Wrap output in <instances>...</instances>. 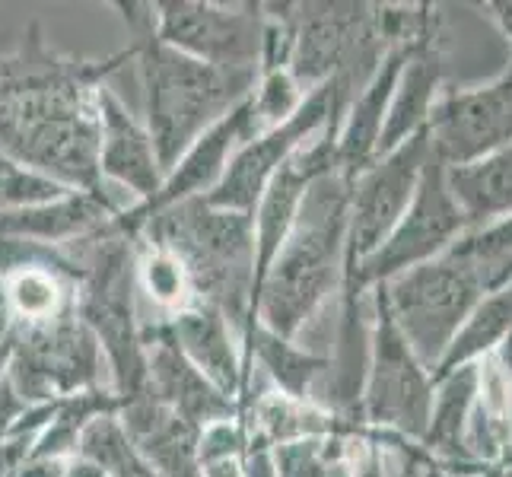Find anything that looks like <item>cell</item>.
I'll return each mask as SVG.
<instances>
[{
  "label": "cell",
  "mask_w": 512,
  "mask_h": 477,
  "mask_svg": "<svg viewBox=\"0 0 512 477\" xmlns=\"http://www.w3.org/2000/svg\"><path fill=\"white\" fill-rule=\"evenodd\" d=\"M121 61H131V48L105 61L61 55L32 23L20 45L0 58V156L64 188H96L102 182L96 93Z\"/></svg>",
  "instance_id": "1"
},
{
  "label": "cell",
  "mask_w": 512,
  "mask_h": 477,
  "mask_svg": "<svg viewBox=\"0 0 512 477\" xmlns=\"http://www.w3.org/2000/svg\"><path fill=\"white\" fill-rule=\"evenodd\" d=\"M350 182L338 172L319 175L303 194L287 242L280 245L255 293V325L299 341L341 293L347 274Z\"/></svg>",
  "instance_id": "2"
},
{
  "label": "cell",
  "mask_w": 512,
  "mask_h": 477,
  "mask_svg": "<svg viewBox=\"0 0 512 477\" xmlns=\"http://www.w3.org/2000/svg\"><path fill=\"white\" fill-rule=\"evenodd\" d=\"M128 32L144 90V128L169 172L194 140L252 96L258 70H223L163 45L153 32L150 4H115Z\"/></svg>",
  "instance_id": "3"
},
{
  "label": "cell",
  "mask_w": 512,
  "mask_h": 477,
  "mask_svg": "<svg viewBox=\"0 0 512 477\" xmlns=\"http://www.w3.org/2000/svg\"><path fill=\"white\" fill-rule=\"evenodd\" d=\"M137 239L163 245L179 258L194 299L223 312L245 341L252 328L255 290V229L249 214H233L210 207L204 198H191L153 214L140 226Z\"/></svg>",
  "instance_id": "4"
},
{
  "label": "cell",
  "mask_w": 512,
  "mask_h": 477,
  "mask_svg": "<svg viewBox=\"0 0 512 477\" xmlns=\"http://www.w3.org/2000/svg\"><path fill=\"white\" fill-rule=\"evenodd\" d=\"M376 287L385 293L401 338L411 344L417 360L436 373L455 334L487 293V274L481 261L449 249Z\"/></svg>",
  "instance_id": "5"
},
{
  "label": "cell",
  "mask_w": 512,
  "mask_h": 477,
  "mask_svg": "<svg viewBox=\"0 0 512 477\" xmlns=\"http://www.w3.org/2000/svg\"><path fill=\"white\" fill-rule=\"evenodd\" d=\"M436 379L401 338L382 287H369V360L360 392V423L366 436L423 443L433 408Z\"/></svg>",
  "instance_id": "6"
},
{
  "label": "cell",
  "mask_w": 512,
  "mask_h": 477,
  "mask_svg": "<svg viewBox=\"0 0 512 477\" xmlns=\"http://www.w3.org/2000/svg\"><path fill=\"white\" fill-rule=\"evenodd\" d=\"M344 112H347V99L334 90L328 80L325 86H319V90H312L306 96V102L299 105V112L290 121L245 140L233 153V159H229L217 188L204 194V201L210 207L252 217L261 194L274 182V175L284 169L299 150L309 147L322 131H331L338 137Z\"/></svg>",
  "instance_id": "7"
},
{
  "label": "cell",
  "mask_w": 512,
  "mask_h": 477,
  "mask_svg": "<svg viewBox=\"0 0 512 477\" xmlns=\"http://www.w3.org/2000/svg\"><path fill=\"white\" fill-rule=\"evenodd\" d=\"M468 233H471V226L449 191L446 166L439 163L430 150V159H427V166H423L420 185H417L408 214L401 217V223L392 229V236H388L369 258L353 261L347 255V268L369 290L417 268L423 261L446 255L452 245L462 242Z\"/></svg>",
  "instance_id": "8"
},
{
  "label": "cell",
  "mask_w": 512,
  "mask_h": 477,
  "mask_svg": "<svg viewBox=\"0 0 512 477\" xmlns=\"http://www.w3.org/2000/svg\"><path fill=\"white\" fill-rule=\"evenodd\" d=\"M7 376L26 404H45L102 385L109 369L93 331L77 312H70L51 325L13 328V360Z\"/></svg>",
  "instance_id": "9"
},
{
  "label": "cell",
  "mask_w": 512,
  "mask_h": 477,
  "mask_svg": "<svg viewBox=\"0 0 512 477\" xmlns=\"http://www.w3.org/2000/svg\"><path fill=\"white\" fill-rule=\"evenodd\" d=\"M153 32L182 55L223 67L258 70L261 4H214V0H156Z\"/></svg>",
  "instance_id": "10"
},
{
  "label": "cell",
  "mask_w": 512,
  "mask_h": 477,
  "mask_svg": "<svg viewBox=\"0 0 512 477\" xmlns=\"http://www.w3.org/2000/svg\"><path fill=\"white\" fill-rule=\"evenodd\" d=\"M427 137L433 156L446 169L497 153L512 144V61L503 74L481 86H443L430 121Z\"/></svg>",
  "instance_id": "11"
},
{
  "label": "cell",
  "mask_w": 512,
  "mask_h": 477,
  "mask_svg": "<svg viewBox=\"0 0 512 477\" xmlns=\"http://www.w3.org/2000/svg\"><path fill=\"white\" fill-rule=\"evenodd\" d=\"M430 159L427 131L404 140L401 147L376 156L357 179L350 182V223L347 255L363 261L392 236V229L408 214L417 194L423 166Z\"/></svg>",
  "instance_id": "12"
},
{
  "label": "cell",
  "mask_w": 512,
  "mask_h": 477,
  "mask_svg": "<svg viewBox=\"0 0 512 477\" xmlns=\"http://www.w3.org/2000/svg\"><path fill=\"white\" fill-rule=\"evenodd\" d=\"M249 137H255V134H252L249 99H245L226 118H220L214 128H207L179 159H175V166L163 175V185L150 201L134 204L121 217H115V223L125 229L128 236L137 239L140 226H144L153 214H160V210H166L172 204L191 201V198H204V194L217 188V182L223 179V172L229 166V159H233V153Z\"/></svg>",
  "instance_id": "13"
},
{
  "label": "cell",
  "mask_w": 512,
  "mask_h": 477,
  "mask_svg": "<svg viewBox=\"0 0 512 477\" xmlns=\"http://www.w3.org/2000/svg\"><path fill=\"white\" fill-rule=\"evenodd\" d=\"M131 207L134 198L109 182H99L96 188L67 191L39 207L0 210V236L48 245V249H67V245L93 236L96 229L112 223Z\"/></svg>",
  "instance_id": "14"
},
{
  "label": "cell",
  "mask_w": 512,
  "mask_h": 477,
  "mask_svg": "<svg viewBox=\"0 0 512 477\" xmlns=\"http://www.w3.org/2000/svg\"><path fill=\"white\" fill-rule=\"evenodd\" d=\"M140 341H144V353H147L144 388L156 401H163L172 414H179L188 427L204 430L210 423L233 420L242 414L239 401L226 398L220 388L210 385L198 369L182 357L179 347L169 338L163 318L160 322L140 325Z\"/></svg>",
  "instance_id": "15"
},
{
  "label": "cell",
  "mask_w": 512,
  "mask_h": 477,
  "mask_svg": "<svg viewBox=\"0 0 512 477\" xmlns=\"http://www.w3.org/2000/svg\"><path fill=\"white\" fill-rule=\"evenodd\" d=\"M99 112V179L121 188L134 198V204L150 201L163 185V166L150 131L144 121H137L134 112L109 83L99 86L96 93Z\"/></svg>",
  "instance_id": "16"
},
{
  "label": "cell",
  "mask_w": 512,
  "mask_h": 477,
  "mask_svg": "<svg viewBox=\"0 0 512 477\" xmlns=\"http://www.w3.org/2000/svg\"><path fill=\"white\" fill-rule=\"evenodd\" d=\"M163 325L182 357L198 369L210 385L220 388L226 398L242 404V395H245L242 338L223 318V312L194 299L182 312L163 318Z\"/></svg>",
  "instance_id": "17"
},
{
  "label": "cell",
  "mask_w": 512,
  "mask_h": 477,
  "mask_svg": "<svg viewBox=\"0 0 512 477\" xmlns=\"http://www.w3.org/2000/svg\"><path fill=\"white\" fill-rule=\"evenodd\" d=\"M131 446L150 465L156 477H201L198 436L201 430L172 414L163 401H156L147 388L134 398L121 401L118 411Z\"/></svg>",
  "instance_id": "18"
},
{
  "label": "cell",
  "mask_w": 512,
  "mask_h": 477,
  "mask_svg": "<svg viewBox=\"0 0 512 477\" xmlns=\"http://www.w3.org/2000/svg\"><path fill=\"white\" fill-rule=\"evenodd\" d=\"M411 48H392L376 67V74L366 80V86L350 99L347 112L341 118L338 137H334V169L353 182L357 175L379 156L382 128L388 115V102H392L395 83L404 61H408Z\"/></svg>",
  "instance_id": "19"
},
{
  "label": "cell",
  "mask_w": 512,
  "mask_h": 477,
  "mask_svg": "<svg viewBox=\"0 0 512 477\" xmlns=\"http://www.w3.org/2000/svg\"><path fill=\"white\" fill-rule=\"evenodd\" d=\"M443 58H439V45L423 42L408 51V61H404L392 102H388V115H385V128H382V144L379 156L401 147L404 140H411L417 134L427 131L430 112L443 93Z\"/></svg>",
  "instance_id": "20"
},
{
  "label": "cell",
  "mask_w": 512,
  "mask_h": 477,
  "mask_svg": "<svg viewBox=\"0 0 512 477\" xmlns=\"http://www.w3.org/2000/svg\"><path fill=\"white\" fill-rule=\"evenodd\" d=\"M446 182L455 204L474 229L493 226L512 217V144L478 163L446 169Z\"/></svg>",
  "instance_id": "21"
},
{
  "label": "cell",
  "mask_w": 512,
  "mask_h": 477,
  "mask_svg": "<svg viewBox=\"0 0 512 477\" xmlns=\"http://www.w3.org/2000/svg\"><path fill=\"white\" fill-rule=\"evenodd\" d=\"M509 341H512V280H506V284L493 287L481 296V303L474 306L462 331L455 334L443 363L436 366L433 379L449 376L458 366L481 363L490 353L503 350Z\"/></svg>",
  "instance_id": "22"
},
{
  "label": "cell",
  "mask_w": 512,
  "mask_h": 477,
  "mask_svg": "<svg viewBox=\"0 0 512 477\" xmlns=\"http://www.w3.org/2000/svg\"><path fill=\"white\" fill-rule=\"evenodd\" d=\"M134 284L140 296H147L156 309L166 312V318L194 303V290L185 264L169 249H163V245H153L144 239L137 242Z\"/></svg>",
  "instance_id": "23"
},
{
  "label": "cell",
  "mask_w": 512,
  "mask_h": 477,
  "mask_svg": "<svg viewBox=\"0 0 512 477\" xmlns=\"http://www.w3.org/2000/svg\"><path fill=\"white\" fill-rule=\"evenodd\" d=\"M77 458L96 465L105 477H156L150 465L137 455L131 439L115 417H99L80 436Z\"/></svg>",
  "instance_id": "24"
},
{
  "label": "cell",
  "mask_w": 512,
  "mask_h": 477,
  "mask_svg": "<svg viewBox=\"0 0 512 477\" xmlns=\"http://www.w3.org/2000/svg\"><path fill=\"white\" fill-rule=\"evenodd\" d=\"M277 477H353V439H299L274 446Z\"/></svg>",
  "instance_id": "25"
},
{
  "label": "cell",
  "mask_w": 512,
  "mask_h": 477,
  "mask_svg": "<svg viewBox=\"0 0 512 477\" xmlns=\"http://www.w3.org/2000/svg\"><path fill=\"white\" fill-rule=\"evenodd\" d=\"M306 90L296 83V77L287 67L268 70V74H258V83L249 96V112H252V134H264L277 125L290 121L299 105L306 102Z\"/></svg>",
  "instance_id": "26"
},
{
  "label": "cell",
  "mask_w": 512,
  "mask_h": 477,
  "mask_svg": "<svg viewBox=\"0 0 512 477\" xmlns=\"http://www.w3.org/2000/svg\"><path fill=\"white\" fill-rule=\"evenodd\" d=\"M67 191H74V188H64L42 172L16 166V163H10V159L0 163V210L39 207V204L61 198V194H67Z\"/></svg>",
  "instance_id": "27"
},
{
  "label": "cell",
  "mask_w": 512,
  "mask_h": 477,
  "mask_svg": "<svg viewBox=\"0 0 512 477\" xmlns=\"http://www.w3.org/2000/svg\"><path fill=\"white\" fill-rule=\"evenodd\" d=\"M242 477H277V462L274 449L252 433L249 449L242 455Z\"/></svg>",
  "instance_id": "28"
},
{
  "label": "cell",
  "mask_w": 512,
  "mask_h": 477,
  "mask_svg": "<svg viewBox=\"0 0 512 477\" xmlns=\"http://www.w3.org/2000/svg\"><path fill=\"white\" fill-rule=\"evenodd\" d=\"M29 411V404L23 401V395L16 392V385L10 382V376L0 379V439H7L10 430L16 427V420Z\"/></svg>",
  "instance_id": "29"
},
{
  "label": "cell",
  "mask_w": 512,
  "mask_h": 477,
  "mask_svg": "<svg viewBox=\"0 0 512 477\" xmlns=\"http://www.w3.org/2000/svg\"><path fill=\"white\" fill-rule=\"evenodd\" d=\"M67 465L70 462H64V458H35V455H29L26 462L16 471H10L7 477H64Z\"/></svg>",
  "instance_id": "30"
},
{
  "label": "cell",
  "mask_w": 512,
  "mask_h": 477,
  "mask_svg": "<svg viewBox=\"0 0 512 477\" xmlns=\"http://www.w3.org/2000/svg\"><path fill=\"white\" fill-rule=\"evenodd\" d=\"M64 477H105L96 465H90V462H83V458H74V462L67 465V471H64Z\"/></svg>",
  "instance_id": "31"
},
{
  "label": "cell",
  "mask_w": 512,
  "mask_h": 477,
  "mask_svg": "<svg viewBox=\"0 0 512 477\" xmlns=\"http://www.w3.org/2000/svg\"><path fill=\"white\" fill-rule=\"evenodd\" d=\"M0 163H4V156H0Z\"/></svg>",
  "instance_id": "32"
}]
</instances>
